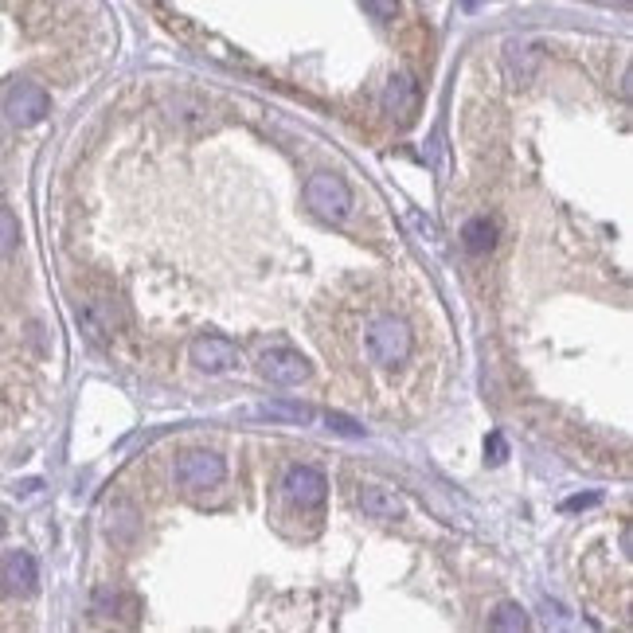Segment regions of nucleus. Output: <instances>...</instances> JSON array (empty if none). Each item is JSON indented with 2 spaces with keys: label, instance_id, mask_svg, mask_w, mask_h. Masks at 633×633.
Instances as JSON below:
<instances>
[{
  "label": "nucleus",
  "instance_id": "1",
  "mask_svg": "<svg viewBox=\"0 0 633 633\" xmlns=\"http://www.w3.org/2000/svg\"><path fill=\"white\" fill-rule=\"evenodd\" d=\"M305 199H309V207L316 216L333 219V223H340L352 211V192L336 172H313L309 184H305Z\"/></svg>",
  "mask_w": 633,
  "mask_h": 633
},
{
  "label": "nucleus",
  "instance_id": "2",
  "mask_svg": "<svg viewBox=\"0 0 633 633\" xmlns=\"http://www.w3.org/2000/svg\"><path fill=\"white\" fill-rule=\"evenodd\" d=\"M368 352L375 363L395 368V363H403L410 356V328L403 321H395V316H380L368 328Z\"/></svg>",
  "mask_w": 633,
  "mask_h": 633
},
{
  "label": "nucleus",
  "instance_id": "3",
  "mask_svg": "<svg viewBox=\"0 0 633 633\" xmlns=\"http://www.w3.org/2000/svg\"><path fill=\"white\" fill-rule=\"evenodd\" d=\"M223 477H227V465H223V457L211 450H192L176 462V481H180L184 489L204 492V489L223 485Z\"/></svg>",
  "mask_w": 633,
  "mask_h": 633
},
{
  "label": "nucleus",
  "instance_id": "4",
  "mask_svg": "<svg viewBox=\"0 0 633 633\" xmlns=\"http://www.w3.org/2000/svg\"><path fill=\"white\" fill-rule=\"evenodd\" d=\"M258 372H262L270 383H278V387H298V383L309 380L313 363L305 360L301 352H293V348H266L262 356H258Z\"/></svg>",
  "mask_w": 633,
  "mask_h": 633
},
{
  "label": "nucleus",
  "instance_id": "5",
  "mask_svg": "<svg viewBox=\"0 0 633 633\" xmlns=\"http://www.w3.org/2000/svg\"><path fill=\"white\" fill-rule=\"evenodd\" d=\"M192 363L199 372H207V375H231V372H239V348L231 344V340H223V336H199L192 340Z\"/></svg>",
  "mask_w": 633,
  "mask_h": 633
},
{
  "label": "nucleus",
  "instance_id": "6",
  "mask_svg": "<svg viewBox=\"0 0 633 633\" xmlns=\"http://www.w3.org/2000/svg\"><path fill=\"white\" fill-rule=\"evenodd\" d=\"M47 110H51V102H47V94L35 82H16L5 98V114L12 125H35L47 117Z\"/></svg>",
  "mask_w": 633,
  "mask_h": 633
},
{
  "label": "nucleus",
  "instance_id": "7",
  "mask_svg": "<svg viewBox=\"0 0 633 633\" xmlns=\"http://www.w3.org/2000/svg\"><path fill=\"white\" fill-rule=\"evenodd\" d=\"M281 489H286V497L293 504H301V509H316V504L325 500V473L313 465H293L286 481H281Z\"/></svg>",
  "mask_w": 633,
  "mask_h": 633
},
{
  "label": "nucleus",
  "instance_id": "8",
  "mask_svg": "<svg viewBox=\"0 0 633 633\" xmlns=\"http://www.w3.org/2000/svg\"><path fill=\"white\" fill-rule=\"evenodd\" d=\"M0 583H5L8 594H32L35 583H40V567L28 551H8L5 563H0Z\"/></svg>",
  "mask_w": 633,
  "mask_h": 633
},
{
  "label": "nucleus",
  "instance_id": "9",
  "mask_svg": "<svg viewBox=\"0 0 633 633\" xmlns=\"http://www.w3.org/2000/svg\"><path fill=\"white\" fill-rule=\"evenodd\" d=\"M356 504L363 509V516H372V520H399V516H403L399 492L383 489V485H363L356 492Z\"/></svg>",
  "mask_w": 633,
  "mask_h": 633
},
{
  "label": "nucleus",
  "instance_id": "10",
  "mask_svg": "<svg viewBox=\"0 0 633 633\" xmlns=\"http://www.w3.org/2000/svg\"><path fill=\"white\" fill-rule=\"evenodd\" d=\"M415 98H418L415 78H410V75H395L391 82H387V90H383V110L407 117L410 110H415Z\"/></svg>",
  "mask_w": 633,
  "mask_h": 633
},
{
  "label": "nucleus",
  "instance_id": "11",
  "mask_svg": "<svg viewBox=\"0 0 633 633\" xmlns=\"http://www.w3.org/2000/svg\"><path fill=\"white\" fill-rule=\"evenodd\" d=\"M258 418H281V422H321L313 407H301V403H266V407H254Z\"/></svg>",
  "mask_w": 633,
  "mask_h": 633
},
{
  "label": "nucleus",
  "instance_id": "12",
  "mask_svg": "<svg viewBox=\"0 0 633 633\" xmlns=\"http://www.w3.org/2000/svg\"><path fill=\"white\" fill-rule=\"evenodd\" d=\"M462 239H465V246H469L473 254H485V251H492V243H497V227H492L485 216H477V219L465 223Z\"/></svg>",
  "mask_w": 633,
  "mask_h": 633
},
{
  "label": "nucleus",
  "instance_id": "13",
  "mask_svg": "<svg viewBox=\"0 0 633 633\" xmlns=\"http://www.w3.org/2000/svg\"><path fill=\"white\" fill-rule=\"evenodd\" d=\"M509 63H512L516 75L528 78V75L536 70V63H539V51H536L532 43H524V40H512V43H509Z\"/></svg>",
  "mask_w": 633,
  "mask_h": 633
},
{
  "label": "nucleus",
  "instance_id": "14",
  "mask_svg": "<svg viewBox=\"0 0 633 633\" xmlns=\"http://www.w3.org/2000/svg\"><path fill=\"white\" fill-rule=\"evenodd\" d=\"M16 239H20V223H16V216H12L8 207H0V258H5L12 246H16Z\"/></svg>",
  "mask_w": 633,
  "mask_h": 633
},
{
  "label": "nucleus",
  "instance_id": "15",
  "mask_svg": "<svg viewBox=\"0 0 633 633\" xmlns=\"http://www.w3.org/2000/svg\"><path fill=\"white\" fill-rule=\"evenodd\" d=\"M524 626H528L524 610L512 606V602H504V606L497 610V618H492V629H524Z\"/></svg>",
  "mask_w": 633,
  "mask_h": 633
},
{
  "label": "nucleus",
  "instance_id": "16",
  "mask_svg": "<svg viewBox=\"0 0 633 633\" xmlns=\"http://www.w3.org/2000/svg\"><path fill=\"white\" fill-rule=\"evenodd\" d=\"M360 5H363V12H368L372 20H380V23L399 16V0H360Z\"/></svg>",
  "mask_w": 633,
  "mask_h": 633
},
{
  "label": "nucleus",
  "instance_id": "17",
  "mask_svg": "<svg viewBox=\"0 0 633 633\" xmlns=\"http://www.w3.org/2000/svg\"><path fill=\"white\" fill-rule=\"evenodd\" d=\"M321 422H328V430H336V434H352V438L363 434V427H356L348 415H321Z\"/></svg>",
  "mask_w": 633,
  "mask_h": 633
},
{
  "label": "nucleus",
  "instance_id": "18",
  "mask_svg": "<svg viewBox=\"0 0 633 633\" xmlns=\"http://www.w3.org/2000/svg\"><path fill=\"white\" fill-rule=\"evenodd\" d=\"M598 500H602L598 492H586V497H571V500H563V509H567V512H583V509H594Z\"/></svg>",
  "mask_w": 633,
  "mask_h": 633
},
{
  "label": "nucleus",
  "instance_id": "19",
  "mask_svg": "<svg viewBox=\"0 0 633 633\" xmlns=\"http://www.w3.org/2000/svg\"><path fill=\"white\" fill-rule=\"evenodd\" d=\"M410 223H415V227H418L422 243H434V239H438V231H434V223H430V219H422L418 211H410Z\"/></svg>",
  "mask_w": 633,
  "mask_h": 633
},
{
  "label": "nucleus",
  "instance_id": "20",
  "mask_svg": "<svg viewBox=\"0 0 633 633\" xmlns=\"http://www.w3.org/2000/svg\"><path fill=\"white\" fill-rule=\"evenodd\" d=\"M485 454H492L489 462H504V454H509V450H504V438H500V434H489V442H485Z\"/></svg>",
  "mask_w": 633,
  "mask_h": 633
},
{
  "label": "nucleus",
  "instance_id": "21",
  "mask_svg": "<svg viewBox=\"0 0 633 633\" xmlns=\"http://www.w3.org/2000/svg\"><path fill=\"white\" fill-rule=\"evenodd\" d=\"M465 8H469V12H473V8H477V0H465Z\"/></svg>",
  "mask_w": 633,
  "mask_h": 633
},
{
  "label": "nucleus",
  "instance_id": "22",
  "mask_svg": "<svg viewBox=\"0 0 633 633\" xmlns=\"http://www.w3.org/2000/svg\"><path fill=\"white\" fill-rule=\"evenodd\" d=\"M0 532H5V520H0Z\"/></svg>",
  "mask_w": 633,
  "mask_h": 633
}]
</instances>
